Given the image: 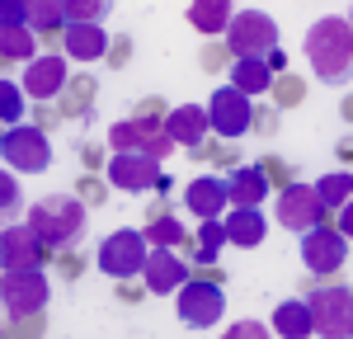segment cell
<instances>
[{
    "instance_id": "6da1fadb",
    "label": "cell",
    "mask_w": 353,
    "mask_h": 339,
    "mask_svg": "<svg viewBox=\"0 0 353 339\" xmlns=\"http://www.w3.org/2000/svg\"><path fill=\"white\" fill-rule=\"evenodd\" d=\"M306 56L316 66V81L339 85L353 71V24L330 14V19H316L311 33H306Z\"/></svg>"
},
{
    "instance_id": "7a4b0ae2",
    "label": "cell",
    "mask_w": 353,
    "mask_h": 339,
    "mask_svg": "<svg viewBox=\"0 0 353 339\" xmlns=\"http://www.w3.org/2000/svg\"><path fill=\"white\" fill-rule=\"evenodd\" d=\"M28 231H33V240L43 245V250H66L76 236H81L85 226V207L76 198H43V203H33L28 207Z\"/></svg>"
},
{
    "instance_id": "3957f363",
    "label": "cell",
    "mask_w": 353,
    "mask_h": 339,
    "mask_svg": "<svg viewBox=\"0 0 353 339\" xmlns=\"http://www.w3.org/2000/svg\"><path fill=\"white\" fill-rule=\"evenodd\" d=\"M226 43H231V52L236 56H264L278 48V24H273L264 10H241V14H231V24H226Z\"/></svg>"
},
{
    "instance_id": "277c9868",
    "label": "cell",
    "mask_w": 353,
    "mask_h": 339,
    "mask_svg": "<svg viewBox=\"0 0 353 339\" xmlns=\"http://www.w3.org/2000/svg\"><path fill=\"white\" fill-rule=\"evenodd\" d=\"M0 302L5 311L19 320V316H38L48 307V274L43 269H5L0 274Z\"/></svg>"
},
{
    "instance_id": "5b68a950",
    "label": "cell",
    "mask_w": 353,
    "mask_h": 339,
    "mask_svg": "<svg viewBox=\"0 0 353 339\" xmlns=\"http://www.w3.org/2000/svg\"><path fill=\"white\" fill-rule=\"evenodd\" d=\"M306 307H311V335H321V339H349L353 335V292L349 287H325Z\"/></svg>"
},
{
    "instance_id": "8992f818",
    "label": "cell",
    "mask_w": 353,
    "mask_h": 339,
    "mask_svg": "<svg viewBox=\"0 0 353 339\" xmlns=\"http://www.w3.org/2000/svg\"><path fill=\"white\" fill-rule=\"evenodd\" d=\"M0 156L10 161V174H43L52 165V151H48V137L38 127H24L14 123L5 137H0Z\"/></svg>"
},
{
    "instance_id": "52a82bcc",
    "label": "cell",
    "mask_w": 353,
    "mask_h": 339,
    "mask_svg": "<svg viewBox=\"0 0 353 339\" xmlns=\"http://www.w3.org/2000/svg\"><path fill=\"white\" fill-rule=\"evenodd\" d=\"M109 141H113V151H137V156H151V161H161V156L174 151V141L165 137V123H156V118H128V123H113Z\"/></svg>"
},
{
    "instance_id": "ba28073f",
    "label": "cell",
    "mask_w": 353,
    "mask_h": 339,
    "mask_svg": "<svg viewBox=\"0 0 353 339\" xmlns=\"http://www.w3.org/2000/svg\"><path fill=\"white\" fill-rule=\"evenodd\" d=\"M208 127H212L217 137H245V132L254 127V109H250V99L236 94L231 85H221L217 94L208 99Z\"/></svg>"
},
{
    "instance_id": "9c48e42d",
    "label": "cell",
    "mask_w": 353,
    "mask_h": 339,
    "mask_svg": "<svg viewBox=\"0 0 353 339\" xmlns=\"http://www.w3.org/2000/svg\"><path fill=\"white\" fill-rule=\"evenodd\" d=\"M146 264V240L141 231H113L109 240L99 245V269L109 278H137Z\"/></svg>"
},
{
    "instance_id": "30bf717a",
    "label": "cell",
    "mask_w": 353,
    "mask_h": 339,
    "mask_svg": "<svg viewBox=\"0 0 353 339\" xmlns=\"http://www.w3.org/2000/svg\"><path fill=\"white\" fill-rule=\"evenodd\" d=\"M221 311H226V297H221L217 282H184L179 287V320L203 330V325H217Z\"/></svg>"
},
{
    "instance_id": "8fae6325",
    "label": "cell",
    "mask_w": 353,
    "mask_h": 339,
    "mask_svg": "<svg viewBox=\"0 0 353 339\" xmlns=\"http://www.w3.org/2000/svg\"><path fill=\"white\" fill-rule=\"evenodd\" d=\"M161 161H151V156H137V151H118L109 161V184L113 189H128V194H146V189H156L161 184Z\"/></svg>"
},
{
    "instance_id": "7c38bea8",
    "label": "cell",
    "mask_w": 353,
    "mask_h": 339,
    "mask_svg": "<svg viewBox=\"0 0 353 339\" xmlns=\"http://www.w3.org/2000/svg\"><path fill=\"white\" fill-rule=\"evenodd\" d=\"M301 259H306V269H316V274H334V269H344V259H349V240H344L339 231L311 226V231H301Z\"/></svg>"
},
{
    "instance_id": "4fadbf2b",
    "label": "cell",
    "mask_w": 353,
    "mask_h": 339,
    "mask_svg": "<svg viewBox=\"0 0 353 339\" xmlns=\"http://www.w3.org/2000/svg\"><path fill=\"white\" fill-rule=\"evenodd\" d=\"M321 217H325V207L316 203L311 184H288V189L278 194V226H288V231H311V226H321Z\"/></svg>"
},
{
    "instance_id": "5bb4252c",
    "label": "cell",
    "mask_w": 353,
    "mask_h": 339,
    "mask_svg": "<svg viewBox=\"0 0 353 339\" xmlns=\"http://www.w3.org/2000/svg\"><path fill=\"white\" fill-rule=\"evenodd\" d=\"M43 259H48V250L33 240L28 226H5L0 231V274L5 269H38Z\"/></svg>"
},
{
    "instance_id": "9a60e30c",
    "label": "cell",
    "mask_w": 353,
    "mask_h": 339,
    "mask_svg": "<svg viewBox=\"0 0 353 339\" xmlns=\"http://www.w3.org/2000/svg\"><path fill=\"white\" fill-rule=\"evenodd\" d=\"M141 278H146V287H151L156 297H165V292H179V287L189 282V269H184V259H179V254H170V250H146Z\"/></svg>"
},
{
    "instance_id": "2e32d148",
    "label": "cell",
    "mask_w": 353,
    "mask_h": 339,
    "mask_svg": "<svg viewBox=\"0 0 353 339\" xmlns=\"http://www.w3.org/2000/svg\"><path fill=\"white\" fill-rule=\"evenodd\" d=\"M19 90L33 94V99H52V94H61V90H66V61H61V56H33Z\"/></svg>"
},
{
    "instance_id": "e0dca14e",
    "label": "cell",
    "mask_w": 353,
    "mask_h": 339,
    "mask_svg": "<svg viewBox=\"0 0 353 339\" xmlns=\"http://www.w3.org/2000/svg\"><path fill=\"white\" fill-rule=\"evenodd\" d=\"M217 222H221V231H226V245H241V250H254V245L264 240V231H269L259 207H231Z\"/></svg>"
},
{
    "instance_id": "ac0fdd59",
    "label": "cell",
    "mask_w": 353,
    "mask_h": 339,
    "mask_svg": "<svg viewBox=\"0 0 353 339\" xmlns=\"http://www.w3.org/2000/svg\"><path fill=\"white\" fill-rule=\"evenodd\" d=\"M184 203H189V212H193V217H203V222H217L221 212L231 207V203H226V184H221V179H212V174L193 179V184H189V194H184Z\"/></svg>"
},
{
    "instance_id": "d6986e66",
    "label": "cell",
    "mask_w": 353,
    "mask_h": 339,
    "mask_svg": "<svg viewBox=\"0 0 353 339\" xmlns=\"http://www.w3.org/2000/svg\"><path fill=\"white\" fill-rule=\"evenodd\" d=\"M269 198V174L254 165H241L231 179H226V203L231 207H259Z\"/></svg>"
},
{
    "instance_id": "ffe728a7",
    "label": "cell",
    "mask_w": 353,
    "mask_h": 339,
    "mask_svg": "<svg viewBox=\"0 0 353 339\" xmlns=\"http://www.w3.org/2000/svg\"><path fill=\"white\" fill-rule=\"evenodd\" d=\"M203 132H208V113L198 109V104H179L165 118V137L174 141V146H198Z\"/></svg>"
},
{
    "instance_id": "44dd1931",
    "label": "cell",
    "mask_w": 353,
    "mask_h": 339,
    "mask_svg": "<svg viewBox=\"0 0 353 339\" xmlns=\"http://www.w3.org/2000/svg\"><path fill=\"white\" fill-rule=\"evenodd\" d=\"M61 38H66V52L76 56V61H94V56L109 52V38H104L99 24H66Z\"/></svg>"
},
{
    "instance_id": "7402d4cb",
    "label": "cell",
    "mask_w": 353,
    "mask_h": 339,
    "mask_svg": "<svg viewBox=\"0 0 353 339\" xmlns=\"http://www.w3.org/2000/svg\"><path fill=\"white\" fill-rule=\"evenodd\" d=\"M269 85H273V71L259 56H236V66H231V90H236V94L250 99V94H264Z\"/></svg>"
},
{
    "instance_id": "603a6c76",
    "label": "cell",
    "mask_w": 353,
    "mask_h": 339,
    "mask_svg": "<svg viewBox=\"0 0 353 339\" xmlns=\"http://www.w3.org/2000/svg\"><path fill=\"white\" fill-rule=\"evenodd\" d=\"M273 330L283 339H311V307L292 297V302H278L273 307Z\"/></svg>"
},
{
    "instance_id": "cb8c5ba5",
    "label": "cell",
    "mask_w": 353,
    "mask_h": 339,
    "mask_svg": "<svg viewBox=\"0 0 353 339\" xmlns=\"http://www.w3.org/2000/svg\"><path fill=\"white\" fill-rule=\"evenodd\" d=\"M231 0H198V5H189V24L203 28V33H226V24H231Z\"/></svg>"
},
{
    "instance_id": "d4e9b609",
    "label": "cell",
    "mask_w": 353,
    "mask_h": 339,
    "mask_svg": "<svg viewBox=\"0 0 353 339\" xmlns=\"http://www.w3.org/2000/svg\"><path fill=\"white\" fill-rule=\"evenodd\" d=\"M24 24L28 33H52V28H66V19H61V0H24Z\"/></svg>"
},
{
    "instance_id": "484cf974",
    "label": "cell",
    "mask_w": 353,
    "mask_h": 339,
    "mask_svg": "<svg viewBox=\"0 0 353 339\" xmlns=\"http://www.w3.org/2000/svg\"><path fill=\"white\" fill-rule=\"evenodd\" d=\"M311 194H316V203H321V207H349V194H353V174H344V170H339V174H325V179H316V189H311Z\"/></svg>"
},
{
    "instance_id": "4316f807",
    "label": "cell",
    "mask_w": 353,
    "mask_h": 339,
    "mask_svg": "<svg viewBox=\"0 0 353 339\" xmlns=\"http://www.w3.org/2000/svg\"><path fill=\"white\" fill-rule=\"evenodd\" d=\"M104 14H109V0H61L66 24H99Z\"/></svg>"
},
{
    "instance_id": "83f0119b",
    "label": "cell",
    "mask_w": 353,
    "mask_h": 339,
    "mask_svg": "<svg viewBox=\"0 0 353 339\" xmlns=\"http://www.w3.org/2000/svg\"><path fill=\"white\" fill-rule=\"evenodd\" d=\"M33 48H38V33H28V28H0V56L33 61Z\"/></svg>"
},
{
    "instance_id": "f1b7e54d",
    "label": "cell",
    "mask_w": 353,
    "mask_h": 339,
    "mask_svg": "<svg viewBox=\"0 0 353 339\" xmlns=\"http://www.w3.org/2000/svg\"><path fill=\"white\" fill-rule=\"evenodd\" d=\"M179 236H184V226L174 222V217H156V222L141 231V240H146V245H156V250H170V245H179Z\"/></svg>"
},
{
    "instance_id": "f546056e",
    "label": "cell",
    "mask_w": 353,
    "mask_h": 339,
    "mask_svg": "<svg viewBox=\"0 0 353 339\" xmlns=\"http://www.w3.org/2000/svg\"><path fill=\"white\" fill-rule=\"evenodd\" d=\"M221 245H226V231H221V222H203V231H198V259H203V264H212Z\"/></svg>"
},
{
    "instance_id": "4dcf8cb0",
    "label": "cell",
    "mask_w": 353,
    "mask_h": 339,
    "mask_svg": "<svg viewBox=\"0 0 353 339\" xmlns=\"http://www.w3.org/2000/svg\"><path fill=\"white\" fill-rule=\"evenodd\" d=\"M24 118V90L14 81H0V123H14Z\"/></svg>"
},
{
    "instance_id": "1f68e13d",
    "label": "cell",
    "mask_w": 353,
    "mask_h": 339,
    "mask_svg": "<svg viewBox=\"0 0 353 339\" xmlns=\"http://www.w3.org/2000/svg\"><path fill=\"white\" fill-rule=\"evenodd\" d=\"M19 203H24V189H19V179H14L10 170H0V217L19 212Z\"/></svg>"
},
{
    "instance_id": "d6a6232c",
    "label": "cell",
    "mask_w": 353,
    "mask_h": 339,
    "mask_svg": "<svg viewBox=\"0 0 353 339\" xmlns=\"http://www.w3.org/2000/svg\"><path fill=\"white\" fill-rule=\"evenodd\" d=\"M0 28H28L24 24V0H0Z\"/></svg>"
},
{
    "instance_id": "836d02e7",
    "label": "cell",
    "mask_w": 353,
    "mask_h": 339,
    "mask_svg": "<svg viewBox=\"0 0 353 339\" xmlns=\"http://www.w3.org/2000/svg\"><path fill=\"white\" fill-rule=\"evenodd\" d=\"M221 339H269V325H259V320H236Z\"/></svg>"
},
{
    "instance_id": "e575fe53",
    "label": "cell",
    "mask_w": 353,
    "mask_h": 339,
    "mask_svg": "<svg viewBox=\"0 0 353 339\" xmlns=\"http://www.w3.org/2000/svg\"><path fill=\"white\" fill-rule=\"evenodd\" d=\"M264 66H269V71H283V66H288V56H283V48H273V52L264 56Z\"/></svg>"
}]
</instances>
